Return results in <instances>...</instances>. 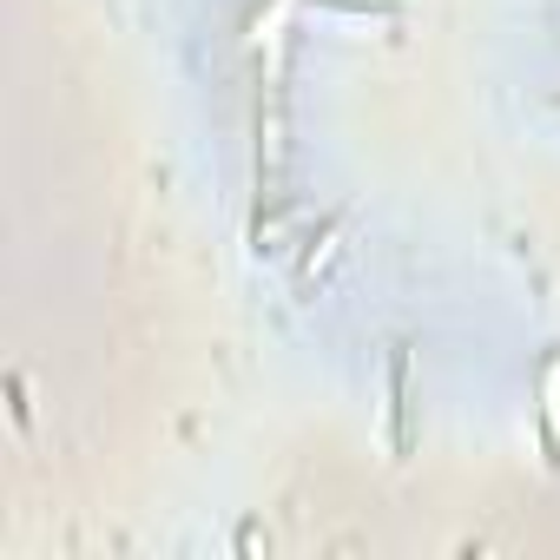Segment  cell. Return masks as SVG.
<instances>
[{
  "instance_id": "2",
  "label": "cell",
  "mask_w": 560,
  "mask_h": 560,
  "mask_svg": "<svg viewBox=\"0 0 560 560\" xmlns=\"http://www.w3.org/2000/svg\"><path fill=\"white\" fill-rule=\"evenodd\" d=\"M402 376H409V357L396 350L389 357V435H396V448H402Z\"/></svg>"
},
{
  "instance_id": "1",
  "label": "cell",
  "mask_w": 560,
  "mask_h": 560,
  "mask_svg": "<svg viewBox=\"0 0 560 560\" xmlns=\"http://www.w3.org/2000/svg\"><path fill=\"white\" fill-rule=\"evenodd\" d=\"M540 422H547V462H560V357L540 370Z\"/></svg>"
}]
</instances>
